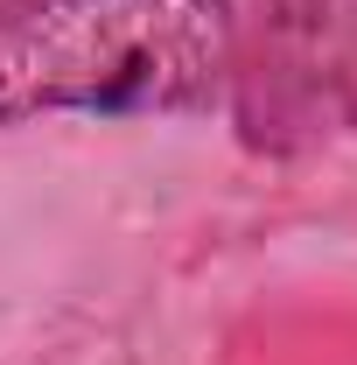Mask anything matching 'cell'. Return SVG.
Masks as SVG:
<instances>
[{
	"mask_svg": "<svg viewBox=\"0 0 357 365\" xmlns=\"http://www.w3.org/2000/svg\"><path fill=\"white\" fill-rule=\"evenodd\" d=\"M231 56V0H0V127L211 113Z\"/></svg>",
	"mask_w": 357,
	"mask_h": 365,
	"instance_id": "6da1fadb",
	"label": "cell"
},
{
	"mask_svg": "<svg viewBox=\"0 0 357 365\" xmlns=\"http://www.w3.org/2000/svg\"><path fill=\"white\" fill-rule=\"evenodd\" d=\"M231 98L252 148L357 134V0H260V29L231 56Z\"/></svg>",
	"mask_w": 357,
	"mask_h": 365,
	"instance_id": "7a4b0ae2",
	"label": "cell"
}]
</instances>
